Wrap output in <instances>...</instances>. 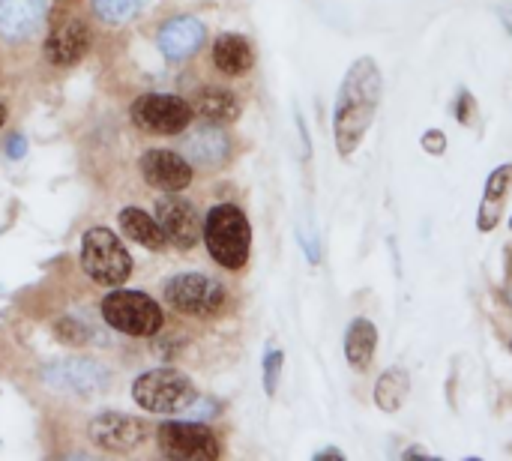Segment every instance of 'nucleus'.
Here are the masks:
<instances>
[{
    "mask_svg": "<svg viewBox=\"0 0 512 461\" xmlns=\"http://www.w3.org/2000/svg\"><path fill=\"white\" fill-rule=\"evenodd\" d=\"M381 93H384L381 66L372 57L354 60L342 78V87H339L336 105H333V138H336L339 156L348 159L363 144L366 132L375 123Z\"/></svg>",
    "mask_w": 512,
    "mask_h": 461,
    "instance_id": "nucleus-1",
    "label": "nucleus"
},
{
    "mask_svg": "<svg viewBox=\"0 0 512 461\" xmlns=\"http://www.w3.org/2000/svg\"><path fill=\"white\" fill-rule=\"evenodd\" d=\"M204 243L210 258L225 270H243L252 252V225L237 204H219L204 219Z\"/></svg>",
    "mask_w": 512,
    "mask_h": 461,
    "instance_id": "nucleus-2",
    "label": "nucleus"
},
{
    "mask_svg": "<svg viewBox=\"0 0 512 461\" xmlns=\"http://www.w3.org/2000/svg\"><path fill=\"white\" fill-rule=\"evenodd\" d=\"M81 267L96 285L120 288L132 276V255L108 228H90L81 237Z\"/></svg>",
    "mask_w": 512,
    "mask_h": 461,
    "instance_id": "nucleus-3",
    "label": "nucleus"
},
{
    "mask_svg": "<svg viewBox=\"0 0 512 461\" xmlns=\"http://www.w3.org/2000/svg\"><path fill=\"white\" fill-rule=\"evenodd\" d=\"M132 399L147 414H177L198 399V390L192 378L177 369H153L135 378Z\"/></svg>",
    "mask_w": 512,
    "mask_h": 461,
    "instance_id": "nucleus-4",
    "label": "nucleus"
},
{
    "mask_svg": "<svg viewBox=\"0 0 512 461\" xmlns=\"http://www.w3.org/2000/svg\"><path fill=\"white\" fill-rule=\"evenodd\" d=\"M102 318L117 333L138 336V339L156 336L165 324V315L153 297H147L144 291H126V288L111 291L102 300Z\"/></svg>",
    "mask_w": 512,
    "mask_h": 461,
    "instance_id": "nucleus-5",
    "label": "nucleus"
},
{
    "mask_svg": "<svg viewBox=\"0 0 512 461\" xmlns=\"http://www.w3.org/2000/svg\"><path fill=\"white\" fill-rule=\"evenodd\" d=\"M162 297L171 309L195 318H210L225 303V288L204 273H177L162 285Z\"/></svg>",
    "mask_w": 512,
    "mask_h": 461,
    "instance_id": "nucleus-6",
    "label": "nucleus"
},
{
    "mask_svg": "<svg viewBox=\"0 0 512 461\" xmlns=\"http://www.w3.org/2000/svg\"><path fill=\"white\" fill-rule=\"evenodd\" d=\"M129 114L150 135H180L192 123V105L174 93H144L132 102Z\"/></svg>",
    "mask_w": 512,
    "mask_h": 461,
    "instance_id": "nucleus-7",
    "label": "nucleus"
},
{
    "mask_svg": "<svg viewBox=\"0 0 512 461\" xmlns=\"http://www.w3.org/2000/svg\"><path fill=\"white\" fill-rule=\"evenodd\" d=\"M156 441L165 459L210 461L219 459L222 447L204 423H165L156 429Z\"/></svg>",
    "mask_w": 512,
    "mask_h": 461,
    "instance_id": "nucleus-8",
    "label": "nucleus"
},
{
    "mask_svg": "<svg viewBox=\"0 0 512 461\" xmlns=\"http://www.w3.org/2000/svg\"><path fill=\"white\" fill-rule=\"evenodd\" d=\"M39 378L51 390L75 393V396H90V393H99L111 384L108 369L93 363V360H57V363H48L39 372Z\"/></svg>",
    "mask_w": 512,
    "mask_h": 461,
    "instance_id": "nucleus-9",
    "label": "nucleus"
},
{
    "mask_svg": "<svg viewBox=\"0 0 512 461\" xmlns=\"http://www.w3.org/2000/svg\"><path fill=\"white\" fill-rule=\"evenodd\" d=\"M87 435L105 453H132V450H138L144 444L147 426L138 417L117 414V411H105L96 420H90Z\"/></svg>",
    "mask_w": 512,
    "mask_h": 461,
    "instance_id": "nucleus-10",
    "label": "nucleus"
},
{
    "mask_svg": "<svg viewBox=\"0 0 512 461\" xmlns=\"http://www.w3.org/2000/svg\"><path fill=\"white\" fill-rule=\"evenodd\" d=\"M138 168H141V177L159 189V192H183L195 171H192V162L174 150H147L141 159H138Z\"/></svg>",
    "mask_w": 512,
    "mask_h": 461,
    "instance_id": "nucleus-11",
    "label": "nucleus"
},
{
    "mask_svg": "<svg viewBox=\"0 0 512 461\" xmlns=\"http://www.w3.org/2000/svg\"><path fill=\"white\" fill-rule=\"evenodd\" d=\"M156 219L168 237L171 246L177 249H192L198 246L201 234H204V222L198 219L195 207L183 198H162L156 204Z\"/></svg>",
    "mask_w": 512,
    "mask_h": 461,
    "instance_id": "nucleus-12",
    "label": "nucleus"
},
{
    "mask_svg": "<svg viewBox=\"0 0 512 461\" xmlns=\"http://www.w3.org/2000/svg\"><path fill=\"white\" fill-rule=\"evenodd\" d=\"M156 45H159V51L168 60H186V57H192L204 45V24L198 18H192V15L168 18L159 27Z\"/></svg>",
    "mask_w": 512,
    "mask_h": 461,
    "instance_id": "nucleus-13",
    "label": "nucleus"
},
{
    "mask_svg": "<svg viewBox=\"0 0 512 461\" xmlns=\"http://www.w3.org/2000/svg\"><path fill=\"white\" fill-rule=\"evenodd\" d=\"M48 12V0H0V36L9 42L30 39Z\"/></svg>",
    "mask_w": 512,
    "mask_h": 461,
    "instance_id": "nucleus-14",
    "label": "nucleus"
},
{
    "mask_svg": "<svg viewBox=\"0 0 512 461\" xmlns=\"http://www.w3.org/2000/svg\"><path fill=\"white\" fill-rule=\"evenodd\" d=\"M90 48V27L84 21H63L51 27L45 39V57L54 66H72L78 63Z\"/></svg>",
    "mask_w": 512,
    "mask_h": 461,
    "instance_id": "nucleus-15",
    "label": "nucleus"
},
{
    "mask_svg": "<svg viewBox=\"0 0 512 461\" xmlns=\"http://www.w3.org/2000/svg\"><path fill=\"white\" fill-rule=\"evenodd\" d=\"M228 153H231V141L219 129V123L198 126L183 138V156L198 168H216L228 159Z\"/></svg>",
    "mask_w": 512,
    "mask_h": 461,
    "instance_id": "nucleus-16",
    "label": "nucleus"
},
{
    "mask_svg": "<svg viewBox=\"0 0 512 461\" xmlns=\"http://www.w3.org/2000/svg\"><path fill=\"white\" fill-rule=\"evenodd\" d=\"M213 63L225 75H246L255 66L252 42L240 33H222L213 42Z\"/></svg>",
    "mask_w": 512,
    "mask_h": 461,
    "instance_id": "nucleus-17",
    "label": "nucleus"
},
{
    "mask_svg": "<svg viewBox=\"0 0 512 461\" xmlns=\"http://www.w3.org/2000/svg\"><path fill=\"white\" fill-rule=\"evenodd\" d=\"M117 219H120L123 234H126L129 240L141 243L144 249H150V252H162V249L168 246V237H165V231H162L159 219H156V216H150V213H144L141 207H123Z\"/></svg>",
    "mask_w": 512,
    "mask_h": 461,
    "instance_id": "nucleus-18",
    "label": "nucleus"
},
{
    "mask_svg": "<svg viewBox=\"0 0 512 461\" xmlns=\"http://www.w3.org/2000/svg\"><path fill=\"white\" fill-rule=\"evenodd\" d=\"M378 351V327L369 318H354L345 330V360L351 369L366 372Z\"/></svg>",
    "mask_w": 512,
    "mask_h": 461,
    "instance_id": "nucleus-19",
    "label": "nucleus"
},
{
    "mask_svg": "<svg viewBox=\"0 0 512 461\" xmlns=\"http://www.w3.org/2000/svg\"><path fill=\"white\" fill-rule=\"evenodd\" d=\"M192 111L207 123H234L240 117V99L225 87H201L192 99Z\"/></svg>",
    "mask_w": 512,
    "mask_h": 461,
    "instance_id": "nucleus-20",
    "label": "nucleus"
},
{
    "mask_svg": "<svg viewBox=\"0 0 512 461\" xmlns=\"http://www.w3.org/2000/svg\"><path fill=\"white\" fill-rule=\"evenodd\" d=\"M512 183V165H498L489 180H486V192H483V204H480V222L477 228L480 231H492L498 225V216H501V207H504V198H507V189Z\"/></svg>",
    "mask_w": 512,
    "mask_h": 461,
    "instance_id": "nucleus-21",
    "label": "nucleus"
},
{
    "mask_svg": "<svg viewBox=\"0 0 512 461\" xmlns=\"http://www.w3.org/2000/svg\"><path fill=\"white\" fill-rule=\"evenodd\" d=\"M408 393H411V375H408V369L390 366L378 378V384H375V405L384 414H396L408 402Z\"/></svg>",
    "mask_w": 512,
    "mask_h": 461,
    "instance_id": "nucleus-22",
    "label": "nucleus"
},
{
    "mask_svg": "<svg viewBox=\"0 0 512 461\" xmlns=\"http://www.w3.org/2000/svg\"><path fill=\"white\" fill-rule=\"evenodd\" d=\"M147 3L150 0H90V9L102 24H123L135 18Z\"/></svg>",
    "mask_w": 512,
    "mask_h": 461,
    "instance_id": "nucleus-23",
    "label": "nucleus"
},
{
    "mask_svg": "<svg viewBox=\"0 0 512 461\" xmlns=\"http://www.w3.org/2000/svg\"><path fill=\"white\" fill-rule=\"evenodd\" d=\"M282 363H285V354L279 348H270L267 357H264V393L267 396H276V390H279Z\"/></svg>",
    "mask_w": 512,
    "mask_h": 461,
    "instance_id": "nucleus-24",
    "label": "nucleus"
},
{
    "mask_svg": "<svg viewBox=\"0 0 512 461\" xmlns=\"http://www.w3.org/2000/svg\"><path fill=\"white\" fill-rule=\"evenodd\" d=\"M54 333H57V339H60L63 345H84V342H87V333H84L81 324L72 321V318L57 321V324H54Z\"/></svg>",
    "mask_w": 512,
    "mask_h": 461,
    "instance_id": "nucleus-25",
    "label": "nucleus"
},
{
    "mask_svg": "<svg viewBox=\"0 0 512 461\" xmlns=\"http://www.w3.org/2000/svg\"><path fill=\"white\" fill-rule=\"evenodd\" d=\"M423 150H426L429 156H444V150H447V135H444L441 129L423 132Z\"/></svg>",
    "mask_w": 512,
    "mask_h": 461,
    "instance_id": "nucleus-26",
    "label": "nucleus"
},
{
    "mask_svg": "<svg viewBox=\"0 0 512 461\" xmlns=\"http://www.w3.org/2000/svg\"><path fill=\"white\" fill-rule=\"evenodd\" d=\"M471 114H474V96H471V93H462V96H459V108H456L459 123H465V126H468Z\"/></svg>",
    "mask_w": 512,
    "mask_h": 461,
    "instance_id": "nucleus-27",
    "label": "nucleus"
},
{
    "mask_svg": "<svg viewBox=\"0 0 512 461\" xmlns=\"http://www.w3.org/2000/svg\"><path fill=\"white\" fill-rule=\"evenodd\" d=\"M27 153V141L21 138V135H12L9 141H6V156L9 159H21Z\"/></svg>",
    "mask_w": 512,
    "mask_h": 461,
    "instance_id": "nucleus-28",
    "label": "nucleus"
},
{
    "mask_svg": "<svg viewBox=\"0 0 512 461\" xmlns=\"http://www.w3.org/2000/svg\"><path fill=\"white\" fill-rule=\"evenodd\" d=\"M345 459V453L342 450H336V447H327V450H318L315 453V461H342Z\"/></svg>",
    "mask_w": 512,
    "mask_h": 461,
    "instance_id": "nucleus-29",
    "label": "nucleus"
},
{
    "mask_svg": "<svg viewBox=\"0 0 512 461\" xmlns=\"http://www.w3.org/2000/svg\"><path fill=\"white\" fill-rule=\"evenodd\" d=\"M402 459H405V461H411V459H432V456H429V453H426V450H423L420 444H414V447H408V450L402 453Z\"/></svg>",
    "mask_w": 512,
    "mask_h": 461,
    "instance_id": "nucleus-30",
    "label": "nucleus"
},
{
    "mask_svg": "<svg viewBox=\"0 0 512 461\" xmlns=\"http://www.w3.org/2000/svg\"><path fill=\"white\" fill-rule=\"evenodd\" d=\"M501 21H504L507 33H510V36H512V3H507V6H501Z\"/></svg>",
    "mask_w": 512,
    "mask_h": 461,
    "instance_id": "nucleus-31",
    "label": "nucleus"
},
{
    "mask_svg": "<svg viewBox=\"0 0 512 461\" xmlns=\"http://www.w3.org/2000/svg\"><path fill=\"white\" fill-rule=\"evenodd\" d=\"M3 123H6V108L0 105V126H3Z\"/></svg>",
    "mask_w": 512,
    "mask_h": 461,
    "instance_id": "nucleus-32",
    "label": "nucleus"
},
{
    "mask_svg": "<svg viewBox=\"0 0 512 461\" xmlns=\"http://www.w3.org/2000/svg\"><path fill=\"white\" fill-rule=\"evenodd\" d=\"M510 228H512V219H510Z\"/></svg>",
    "mask_w": 512,
    "mask_h": 461,
    "instance_id": "nucleus-33",
    "label": "nucleus"
},
{
    "mask_svg": "<svg viewBox=\"0 0 512 461\" xmlns=\"http://www.w3.org/2000/svg\"><path fill=\"white\" fill-rule=\"evenodd\" d=\"M510 348H512V345H510Z\"/></svg>",
    "mask_w": 512,
    "mask_h": 461,
    "instance_id": "nucleus-34",
    "label": "nucleus"
}]
</instances>
